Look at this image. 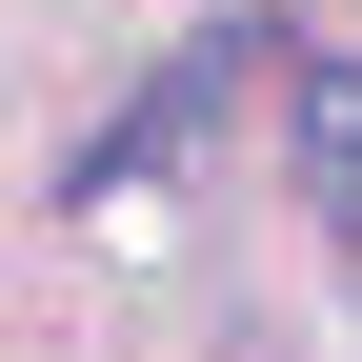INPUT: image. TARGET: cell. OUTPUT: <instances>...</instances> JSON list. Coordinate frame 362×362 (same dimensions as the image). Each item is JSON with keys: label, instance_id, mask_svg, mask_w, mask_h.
<instances>
[{"label": "cell", "instance_id": "cell-1", "mask_svg": "<svg viewBox=\"0 0 362 362\" xmlns=\"http://www.w3.org/2000/svg\"><path fill=\"white\" fill-rule=\"evenodd\" d=\"M282 101H302V202H322L342 242H362V61H302Z\"/></svg>", "mask_w": 362, "mask_h": 362}]
</instances>
